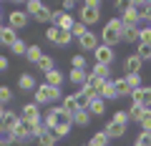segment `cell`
Masks as SVG:
<instances>
[{"instance_id": "obj_1", "label": "cell", "mask_w": 151, "mask_h": 146, "mask_svg": "<svg viewBox=\"0 0 151 146\" xmlns=\"http://www.w3.org/2000/svg\"><path fill=\"white\" fill-rule=\"evenodd\" d=\"M121 33H124V23H121V18H111V20L103 25V30H101V40H103V45H108V48H116V45L121 43Z\"/></svg>"}, {"instance_id": "obj_2", "label": "cell", "mask_w": 151, "mask_h": 146, "mask_svg": "<svg viewBox=\"0 0 151 146\" xmlns=\"http://www.w3.org/2000/svg\"><path fill=\"white\" fill-rule=\"evenodd\" d=\"M25 13H28V18H35L38 23H50L53 20V10L45 8L40 0H28L25 3Z\"/></svg>"}, {"instance_id": "obj_3", "label": "cell", "mask_w": 151, "mask_h": 146, "mask_svg": "<svg viewBox=\"0 0 151 146\" xmlns=\"http://www.w3.org/2000/svg\"><path fill=\"white\" fill-rule=\"evenodd\" d=\"M98 18H101V0H86L81 5V23L88 28L98 23Z\"/></svg>"}, {"instance_id": "obj_4", "label": "cell", "mask_w": 151, "mask_h": 146, "mask_svg": "<svg viewBox=\"0 0 151 146\" xmlns=\"http://www.w3.org/2000/svg\"><path fill=\"white\" fill-rule=\"evenodd\" d=\"M33 93H35L38 106H40V103H55V101H63V93H60V88H53V86H48V83H40V86H38Z\"/></svg>"}, {"instance_id": "obj_5", "label": "cell", "mask_w": 151, "mask_h": 146, "mask_svg": "<svg viewBox=\"0 0 151 146\" xmlns=\"http://www.w3.org/2000/svg\"><path fill=\"white\" fill-rule=\"evenodd\" d=\"M53 28H58V30H70V28H73V15H70V13H63V10H55L53 13Z\"/></svg>"}, {"instance_id": "obj_6", "label": "cell", "mask_w": 151, "mask_h": 146, "mask_svg": "<svg viewBox=\"0 0 151 146\" xmlns=\"http://www.w3.org/2000/svg\"><path fill=\"white\" fill-rule=\"evenodd\" d=\"M20 121H25V124H33V121H43L38 103H25V106L20 108Z\"/></svg>"}, {"instance_id": "obj_7", "label": "cell", "mask_w": 151, "mask_h": 146, "mask_svg": "<svg viewBox=\"0 0 151 146\" xmlns=\"http://www.w3.org/2000/svg\"><path fill=\"white\" fill-rule=\"evenodd\" d=\"M141 68H144V60H141L136 53H131L129 58L124 60V70H126V76H139Z\"/></svg>"}, {"instance_id": "obj_8", "label": "cell", "mask_w": 151, "mask_h": 146, "mask_svg": "<svg viewBox=\"0 0 151 146\" xmlns=\"http://www.w3.org/2000/svg\"><path fill=\"white\" fill-rule=\"evenodd\" d=\"M93 55H96V63L101 65H111L113 63V48H108V45L98 43V48L93 50Z\"/></svg>"}, {"instance_id": "obj_9", "label": "cell", "mask_w": 151, "mask_h": 146, "mask_svg": "<svg viewBox=\"0 0 151 146\" xmlns=\"http://www.w3.org/2000/svg\"><path fill=\"white\" fill-rule=\"evenodd\" d=\"M8 20H10V28H13V30H20V28H25L28 23H30V18H28L25 10H13L10 15H8Z\"/></svg>"}, {"instance_id": "obj_10", "label": "cell", "mask_w": 151, "mask_h": 146, "mask_svg": "<svg viewBox=\"0 0 151 146\" xmlns=\"http://www.w3.org/2000/svg\"><path fill=\"white\" fill-rule=\"evenodd\" d=\"M131 98H134V103H139L141 108H151V86H141V91H136Z\"/></svg>"}, {"instance_id": "obj_11", "label": "cell", "mask_w": 151, "mask_h": 146, "mask_svg": "<svg viewBox=\"0 0 151 146\" xmlns=\"http://www.w3.org/2000/svg\"><path fill=\"white\" fill-rule=\"evenodd\" d=\"M103 134H106L111 141H119L121 136L126 134V126H124V124H116V121H108L106 129H103Z\"/></svg>"}, {"instance_id": "obj_12", "label": "cell", "mask_w": 151, "mask_h": 146, "mask_svg": "<svg viewBox=\"0 0 151 146\" xmlns=\"http://www.w3.org/2000/svg\"><path fill=\"white\" fill-rule=\"evenodd\" d=\"M18 88H20V91H25V93L35 91V88H38L35 76H33V73H20V76H18Z\"/></svg>"}, {"instance_id": "obj_13", "label": "cell", "mask_w": 151, "mask_h": 146, "mask_svg": "<svg viewBox=\"0 0 151 146\" xmlns=\"http://www.w3.org/2000/svg\"><path fill=\"white\" fill-rule=\"evenodd\" d=\"M98 96L103 98V101H116L119 98V93H116V83H113V78L111 81H103V86H101V93Z\"/></svg>"}, {"instance_id": "obj_14", "label": "cell", "mask_w": 151, "mask_h": 146, "mask_svg": "<svg viewBox=\"0 0 151 146\" xmlns=\"http://www.w3.org/2000/svg\"><path fill=\"white\" fill-rule=\"evenodd\" d=\"M78 45H81V50H96L98 48V35L88 30L83 38H78Z\"/></svg>"}, {"instance_id": "obj_15", "label": "cell", "mask_w": 151, "mask_h": 146, "mask_svg": "<svg viewBox=\"0 0 151 146\" xmlns=\"http://www.w3.org/2000/svg\"><path fill=\"white\" fill-rule=\"evenodd\" d=\"M129 8L141 18V20H146V13H149V0H129Z\"/></svg>"}, {"instance_id": "obj_16", "label": "cell", "mask_w": 151, "mask_h": 146, "mask_svg": "<svg viewBox=\"0 0 151 146\" xmlns=\"http://www.w3.org/2000/svg\"><path fill=\"white\" fill-rule=\"evenodd\" d=\"M86 111H88L91 116H103V114H106V101H103L101 96H96L91 103H88V108H86Z\"/></svg>"}, {"instance_id": "obj_17", "label": "cell", "mask_w": 151, "mask_h": 146, "mask_svg": "<svg viewBox=\"0 0 151 146\" xmlns=\"http://www.w3.org/2000/svg\"><path fill=\"white\" fill-rule=\"evenodd\" d=\"M55 134H53V129H45L43 126V131L38 134V146H55Z\"/></svg>"}, {"instance_id": "obj_18", "label": "cell", "mask_w": 151, "mask_h": 146, "mask_svg": "<svg viewBox=\"0 0 151 146\" xmlns=\"http://www.w3.org/2000/svg\"><path fill=\"white\" fill-rule=\"evenodd\" d=\"M15 40H18V33L13 30L10 25H5L3 30H0V45H8V48H10V45L15 43Z\"/></svg>"}, {"instance_id": "obj_19", "label": "cell", "mask_w": 151, "mask_h": 146, "mask_svg": "<svg viewBox=\"0 0 151 146\" xmlns=\"http://www.w3.org/2000/svg\"><path fill=\"white\" fill-rule=\"evenodd\" d=\"M65 111V114H70L73 116L76 111H81V108H78V98H76V93H68V96H63V106H60Z\"/></svg>"}, {"instance_id": "obj_20", "label": "cell", "mask_w": 151, "mask_h": 146, "mask_svg": "<svg viewBox=\"0 0 151 146\" xmlns=\"http://www.w3.org/2000/svg\"><path fill=\"white\" fill-rule=\"evenodd\" d=\"M70 121H73V124L78 126V129H83V126H88V124H91V114H88L86 108H81V111H76V114L70 116Z\"/></svg>"}, {"instance_id": "obj_21", "label": "cell", "mask_w": 151, "mask_h": 146, "mask_svg": "<svg viewBox=\"0 0 151 146\" xmlns=\"http://www.w3.org/2000/svg\"><path fill=\"white\" fill-rule=\"evenodd\" d=\"M13 136H15V144H18V141H28V139H30V134H28V126H25V121H18V124L13 126Z\"/></svg>"}, {"instance_id": "obj_22", "label": "cell", "mask_w": 151, "mask_h": 146, "mask_svg": "<svg viewBox=\"0 0 151 146\" xmlns=\"http://www.w3.org/2000/svg\"><path fill=\"white\" fill-rule=\"evenodd\" d=\"M91 73L96 78H101V81H111V65H101V63H93Z\"/></svg>"}, {"instance_id": "obj_23", "label": "cell", "mask_w": 151, "mask_h": 146, "mask_svg": "<svg viewBox=\"0 0 151 146\" xmlns=\"http://www.w3.org/2000/svg\"><path fill=\"white\" fill-rule=\"evenodd\" d=\"M45 83L53 88H60V83H63V73H60L58 68H53L50 73H45Z\"/></svg>"}, {"instance_id": "obj_24", "label": "cell", "mask_w": 151, "mask_h": 146, "mask_svg": "<svg viewBox=\"0 0 151 146\" xmlns=\"http://www.w3.org/2000/svg\"><path fill=\"white\" fill-rule=\"evenodd\" d=\"M86 78H88L86 70H73V68H70V73H68V81H70V83H76L78 88L86 86Z\"/></svg>"}, {"instance_id": "obj_25", "label": "cell", "mask_w": 151, "mask_h": 146, "mask_svg": "<svg viewBox=\"0 0 151 146\" xmlns=\"http://www.w3.org/2000/svg\"><path fill=\"white\" fill-rule=\"evenodd\" d=\"M25 58H28V63H35V65H38V60L43 58V50L38 48L35 43H33V45H28V50H25Z\"/></svg>"}, {"instance_id": "obj_26", "label": "cell", "mask_w": 151, "mask_h": 146, "mask_svg": "<svg viewBox=\"0 0 151 146\" xmlns=\"http://www.w3.org/2000/svg\"><path fill=\"white\" fill-rule=\"evenodd\" d=\"M18 121H20V116H18L15 111H5V114H3V119H0V126H5V129H13Z\"/></svg>"}, {"instance_id": "obj_27", "label": "cell", "mask_w": 151, "mask_h": 146, "mask_svg": "<svg viewBox=\"0 0 151 146\" xmlns=\"http://www.w3.org/2000/svg\"><path fill=\"white\" fill-rule=\"evenodd\" d=\"M121 40H124V43H139V30H136V28H129V25H124Z\"/></svg>"}, {"instance_id": "obj_28", "label": "cell", "mask_w": 151, "mask_h": 146, "mask_svg": "<svg viewBox=\"0 0 151 146\" xmlns=\"http://www.w3.org/2000/svg\"><path fill=\"white\" fill-rule=\"evenodd\" d=\"M113 83H116V93H119V96H131V88H129V81H126V76L113 78Z\"/></svg>"}, {"instance_id": "obj_29", "label": "cell", "mask_w": 151, "mask_h": 146, "mask_svg": "<svg viewBox=\"0 0 151 146\" xmlns=\"http://www.w3.org/2000/svg\"><path fill=\"white\" fill-rule=\"evenodd\" d=\"M88 144H91V146H108V144H111V139H108L103 131H96V134L88 139Z\"/></svg>"}, {"instance_id": "obj_30", "label": "cell", "mask_w": 151, "mask_h": 146, "mask_svg": "<svg viewBox=\"0 0 151 146\" xmlns=\"http://www.w3.org/2000/svg\"><path fill=\"white\" fill-rule=\"evenodd\" d=\"M10 144H15L13 129H5V126H0V146H10Z\"/></svg>"}, {"instance_id": "obj_31", "label": "cell", "mask_w": 151, "mask_h": 146, "mask_svg": "<svg viewBox=\"0 0 151 146\" xmlns=\"http://www.w3.org/2000/svg\"><path fill=\"white\" fill-rule=\"evenodd\" d=\"M38 68L43 70V73H50V70L55 68V60H53V55H45V53H43V58L38 60Z\"/></svg>"}, {"instance_id": "obj_32", "label": "cell", "mask_w": 151, "mask_h": 146, "mask_svg": "<svg viewBox=\"0 0 151 146\" xmlns=\"http://www.w3.org/2000/svg\"><path fill=\"white\" fill-rule=\"evenodd\" d=\"M136 124L141 126V131H151V108H144V114H141V119Z\"/></svg>"}, {"instance_id": "obj_33", "label": "cell", "mask_w": 151, "mask_h": 146, "mask_svg": "<svg viewBox=\"0 0 151 146\" xmlns=\"http://www.w3.org/2000/svg\"><path fill=\"white\" fill-rule=\"evenodd\" d=\"M86 33H88V28L83 25L81 20H78V23H73V28H70V35H73V40H78V38H83V35H86Z\"/></svg>"}, {"instance_id": "obj_34", "label": "cell", "mask_w": 151, "mask_h": 146, "mask_svg": "<svg viewBox=\"0 0 151 146\" xmlns=\"http://www.w3.org/2000/svg\"><path fill=\"white\" fill-rule=\"evenodd\" d=\"M70 65H73V70H86V55L76 53L73 58H70Z\"/></svg>"}, {"instance_id": "obj_35", "label": "cell", "mask_w": 151, "mask_h": 146, "mask_svg": "<svg viewBox=\"0 0 151 146\" xmlns=\"http://www.w3.org/2000/svg\"><path fill=\"white\" fill-rule=\"evenodd\" d=\"M10 101H13V88L10 86H0V106H5Z\"/></svg>"}, {"instance_id": "obj_36", "label": "cell", "mask_w": 151, "mask_h": 146, "mask_svg": "<svg viewBox=\"0 0 151 146\" xmlns=\"http://www.w3.org/2000/svg\"><path fill=\"white\" fill-rule=\"evenodd\" d=\"M70 129H73V124H58L53 129V134H55V139H63V136L70 134Z\"/></svg>"}, {"instance_id": "obj_37", "label": "cell", "mask_w": 151, "mask_h": 146, "mask_svg": "<svg viewBox=\"0 0 151 146\" xmlns=\"http://www.w3.org/2000/svg\"><path fill=\"white\" fill-rule=\"evenodd\" d=\"M126 81H129V88H131V96H134L136 91H141V73H139V76H126Z\"/></svg>"}, {"instance_id": "obj_38", "label": "cell", "mask_w": 151, "mask_h": 146, "mask_svg": "<svg viewBox=\"0 0 151 146\" xmlns=\"http://www.w3.org/2000/svg\"><path fill=\"white\" fill-rule=\"evenodd\" d=\"M134 146H151V131H141V134L136 136Z\"/></svg>"}, {"instance_id": "obj_39", "label": "cell", "mask_w": 151, "mask_h": 146, "mask_svg": "<svg viewBox=\"0 0 151 146\" xmlns=\"http://www.w3.org/2000/svg\"><path fill=\"white\" fill-rule=\"evenodd\" d=\"M126 114H129V121H139L141 114H144V108H141L139 103H131V108L126 111Z\"/></svg>"}, {"instance_id": "obj_40", "label": "cell", "mask_w": 151, "mask_h": 146, "mask_svg": "<svg viewBox=\"0 0 151 146\" xmlns=\"http://www.w3.org/2000/svg\"><path fill=\"white\" fill-rule=\"evenodd\" d=\"M68 43H73L70 30H58V40H55V45H68Z\"/></svg>"}, {"instance_id": "obj_41", "label": "cell", "mask_w": 151, "mask_h": 146, "mask_svg": "<svg viewBox=\"0 0 151 146\" xmlns=\"http://www.w3.org/2000/svg\"><path fill=\"white\" fill-rule=\"evenodd\" d=\"M136 55H139L141 60H151V45L139 43V50H136Z\"/></svg>"}, {"instance_id": "obj_42", "label": "cell", "mask_w": 151, "mask_h": 146, "mask_svg": "<svg viewBox=\"0 0 151 146\" xmlns=\"http://www.w3.org/2000/svg\"><path fill=\"white\" fill-rule=\"evenodd\" d=\"M10 50H13V53H15V55H25V50H28V45H25V40H20V38H18L15 43L10 45Z\"/></svg>"}, {"instance_id": "obj_43", "label": "cell", "mask_w": 151, "mask_h": 146, "mask_svg": "<svg viewBox=\"0 0 151 146\" xmlns=\"http://www.w3.org/2000/svg\"><path fill=\"white\" fill-rule=\"evenodd\" d=\"M139 43H146V45L151 43V25H146V28L139 30Z\"/></svg>"}, {"instance_id": "obj_44", "label": "cell", "mask_w": 151, "mask_h": 146, "mask_svg": "<svg viewBox=\"0 0 151 146\" xmlns=\"http://www.w3.org/2000/svg\"><path fill=\"white\" fill-rule=\"evenodd\" d=\"M111 121H116V124H124V126H129V114H126V111H116V114L111 116Z\"/></svg>"}, {"instance_id": "obj_45", "label": "cell", "mask_w": 151, "mask_h": 146, "mask_svg": "<svg viewBox=\"0 0 151 146\" xmlns=\"http://www.w3.org/2000/svg\"><path fill=\"white\" fill-rule=\"evenodd\" d=\"M45 38H48V40H50V43H53V45H55V40H58V28H53V25H50V28H48V30H45Z\"/></svg>"}, {"instance_id": "obj_46", "label": "cell", "mask_w": 151, "mask_h": 146, "mask_svg": "<svg viewBox=\"0 0 151 146\" xmlns=\"http://www.w3.org/2000/svg\"><path fill=\"white\" fill-rule=\"evenodd\" d=\"M129 8V0H113V10L116 13H124Z\"/></svg>"}, {"instance_id": "obj_47", "label": "cell", "mask_w": 151, "mask_h": 146, "mask_svg": "<svg viewBox=\"0 0 151 146\" xmlns=\"http://www.w3.org/2000/svg\"><path fill=\"white\" fill-rule=\"evenodd\" d=\"M73 8H76V0H63V8H60V10H63V13H70Z\"/></svg>"}, {"instance_id": "obj_48", "label": "cell", "mask_w": 151, "mask_h": 146, "mask_svg": "<svg viewBox=\"0 0 151 146\" xmlns=\"http://www.w3.org/2000/svg\"><path fill=\"white\" fill-rule=\"evenodd\" d=\"M8 65H10V63H8V58H5V55H0V73L8 70Z\"/></svg>"}, {"instance_id": "obj_49", "label": "cell", "mask_w": 151, "mask_h": 146, "mask_svg": "<svg viewBox=\"0 0 151 146\" xmlns=\"http://www.w3.org/2000/svg\"><path fill=\"white\" fill-rule=\"evenodd\" d=\"M146 20L151 23V0H149V13H146Z\"/></svg>"}, {"instance_id": "obj_50", "label": "cell", "mask_w": 151, "mask_h": 146, "mask_svg": "<svg viewBox=\"0 0 151 146\" xmlns=\"http://www.w3.org/2000/svg\"><path fill=\"white\" fill-rule=\"evenodd\" d=\"M3 114H5V108H3V106H0V119H3Z\"/></svg>"}, {"instance_id": "obj_51", "label": "cell", "mask_w": 151, "mask_h": 146, "mask_svg": "<svg viewBox=\"0 0 151 146\" xmlns=\"http://www.w3.org/2000/svg\"><path fill=\"white\" fill-rule=\"evenodd\" d=\"M83 146H91V144H88V141H86V144H83Z\"/></svg>"}, {"instance_id": "obj_52", "label": "cell", "mask_w": 151, "mask_h": 146, "mask_svg": "<svg viewBox=\"0 0 151 146\" xmlns=\"http://www.w3.org/2000/svg\"><path fill=\"white\" fill-rule=\"evenodd\" d=\"M0 13H3V8H0Z\"/></svg>"}, {"instance_id": "obj_53", "label": "cell", "mask_w": 151, "mask_h": 146, "mask_svg": "<svg viewBox=\"0 0 151 146\" xmlns=\"http://www.w3.org/2000/svg\"><path fill=\"white\" fill-rule=\"evenodd\" d=\"M149 45H151V43H149Z\"/></svg>"}]
</instances>
